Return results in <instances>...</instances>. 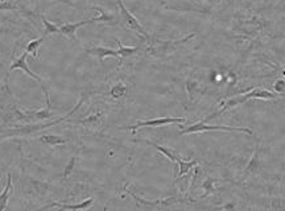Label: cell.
<instances>
[{"label": "cell", "mask_w": 285, "mask_h": 211, "mask_svg": "<svg viewBox=\"0 0 285 211\" xmlns=\"http://www.w3.org/2000/svg\"><path fill=\"white\" fill-rule=\"evenodd\" d=\"M85 99L86 97H82L78 101V103L74 106V108L70 110L65 116H62V118H58L57 120H53V122H49V123L45 124H28V126H20V127L16 128H5V129H0V136L3 137H15V136H31L33 133L39 131H44V129H48L49 127H53V126H56V124H61L64 122H66L67 119L73 116V115L79 110V107L84 105Z\"/></svg>", "instance_id": "obj_1"}, {"label": "cell", "mask_w": 285, "mask_h": 211, "mask_svg": "<svg viewBox=\"0 0 285 211\" xmlns=\"http://www.w3.org/2000/svg\"><path fill=\"white\" fill-rule=\"evenodd\" d=\"M277 95H275L273 92L268 91V90H263V88H254V90H251L250 92H246V94H243V95H237V97L230 98L228 101L224 102L223 107L220 108L219 111H217L214 114H211L210 116H207L203 122H207V120H210V119L217 118L218 115L223 114L230 108H234V107H237V106H241L243 103H246V102L251 101V99H263V101H273V99H276Z\"/></svg>", "instance_id": "obj_2"}, {"label": "cell", "mask_w": 285, "mask_h": 211, "mask_svg": "<svg viewBox=\"0 0 285 211\" xmlns=\"http://www.w3.org/2000/svg\"><path fill=\"white\" fill-rule=\"evenodd\" d=\"M94 8L101 13V16L88 19V20H81V21L77 22H65V24L60 25V35L66 36V37H69L70 40H73L74 42H78V39H77V29L81 28V26L88 25V24H95V22H110V24H114L115 20L114 15L106 12V9L101 8V7H94Z\"/></svg>", "instance_id": "obj_3"}, {"label": "cell", "mask_w": 285, "mask_h": 211, "mask_svg": "<svg viewBox=\"0 0 285 211\" xmlns=\"http://www.w3.org/2000/svg\"><path fill=\"white\" fill-rule=\"evenodd\" d=\"M193 37H196V33L188 35L186 37L181 40H168V41L156 40L154 42H149L148 48H147V53L154 58H165L173 54L175 52H177L181 45L190 41Z\"/></svg>", "instance_id": "obj_4"}, {"label": "cell", "mask_w": 285, "mask_h": 211, "mask_svg": "<svg viewBox=\"0 0 285 211\" xmlns=\"http://www.w3.org/2000/svg\"><path fill=\"white\" fill-rule=\"evenodd\" d=\"M118 7L119 13H120V21L123 22L124 25L127 26L130 31L135 32L137 36H140L141 39H144L149 44V42H151V36H149V33L145 31V28L139 22V20L128 11L127 7L124 5V3L122 0H118Z\"/></svg>", "instance_id": "obj_5"}, {"label": "cell", "mask_w": 285, "mask_h": 211, "mask_svg": "<svg viewBox=\"0 0 285 211\" xmlns=\"http://www.w3.org/2000/svg\"><path fill=\"white\" fill-rule=\"evenodd\" d=\"M28 56H29V53L28 52H24L20 56V57H18L16 60H13V62L11 63V66H9V71H13V70H22L24 73H25L28 77H31V78H33L37 82V84H40V88H41V91L44 92L45 95V101H46V106H49V107H52V105H50V98H49V91L48 88L45 87V84H44V79L41 78L40 75H37L36 73H33V71L29 69V66H28V63H26V58H28Z\"/></svg>", "instance_id": "obj_6"}, {"label": "cell", "mask_w": 285, "mask_h": 211, "mask_svg": "<svg viewBox=\"0 0 285 211\" xmlns=\"http://www.w3.org/2000/svg\"><path fill=\"white\" fill-rule=\"evenodd\" d=\"M209 131H226V132H243L252 135L254 132L250 128L246 127H230V126H207L206 122H198L196 124L189 126L185 129L180 132L181 135H188V133H198V132H209Z\"/></svg>", "instance_id": "obj_7"}, {"label": "cell", "mask_w": 285, "mask_h": 211, "mask_svg": "<svg viewBox=\"0 0 285 211\" xmlns=\"http://www.w3.org/2000/svg\"><path fill=\"white\" fill-rule=\"evenodd\" d=\"M186 122L185 118H171V116H165V118H157L151 119V120H143V122H137L136 124H132L128 127H123L124 129H131V131H136L139 128H157L162 127V126H168V124H184Z\"/></svg>", "instance_id": "obj_8"}, {"label": "cell", "mask_w": 285, "mask_h": 211, "mask_svg": "<svg viewBox=\"0 0 285 211\" xmlns=\"http://www.w3.org/2000/svg\"><path fill=\"white\" fill-rule=\"evenodd\" d=\"M128 195H131L133 199H135V203H136L137 209L140 210H153V209H158L161 206H168L169 203H172L173 201H175V198H167V199H156V201H147L144 198L139 197L137 194H135L133 191H131L130 189H126Z\"/></svg>", "instance_id": "obj_9"}, {"label": "cell", "mask_w": 285, "mask_h": 211, "mask_svg": "<svg viewBox=\"0 0 285 211\" xmlns=\"http://www.w3.org/2000/svg\"><path fill=\"white\" fill-rule=\"evenodd\" d=\"M94 198H88L79 203H62V202H52L46 206L41 207V210H48V209H58V210H88L92 206Z\"/></svg>", "instance_id": "obj_10"}, {"label": "cell", "mask_w": 285, "mask_h": 211, "mask_svg": "<svg viewBox=\"0 0 285 211\" xmlns=\"http://www.w3.org/2000/svg\"><path fill=\"white\" fill-rule=\"evenodd\" d=\"M106 123V114L105 112H97L86 116L85 119H81L78 122H75V124H81L88 129H99L105 126Z\"/></svg>", "instance_id": "obj_11"}, {"label": "cell", "mask_w": 285, "mask_h": 211, "mask_svg": "<svg viewBox=\"0 0 285 211\" xmlns=\"http://www.w3.org/2000/svg\"><path fill=\"white\" fill-rule=\"evenodd\" d=\"M86 53L90 54V56L97 57L101 63H103V61H105L107 57H114L120 60L118 50H114V49L110 48H105V46H91V48L86 49Z\"/></svg>", "instance_id": "obj_12"}, {"label": "cell", "mask_w": 285, "mask_h": 211, "mask_svg": "<svg viewBox=\"0 0 285 211\" xmlns=\"http://www.w3.org/2000/svg\"><path fill=\"white\" fill-rule=\"evenodd\" d=\"M39 141L41 144L49 145V147H61L67 143V140L61 135H41L39 136Z\"/></svg>", "instance_id": "obj_13"}, {"label": "cell", "mask_w": 285, "mask_h": 211, "mask_svg": "<svg viewBox=\"0 0 285 211\" xmlns=\"http://www.w3.org/2000/svg\"><path fill=\"white\" fill-rule=\"evenodd\" d=\"M145 143H147L148 145H151V147H153L154 149L158 150V152H161L165 157L169 158V160L173 161V163H177V161L181 158L180 156H178V153H177L175 150L172 149V148H168V147H164V145L156 144V143H152V141H149V140H145Z\"/></svg>", "instance_id": "obj_14"}, {"label": "cell", "mask_w": 285, "mask_h": 211, "mask_svg": "<svg viewBox=\"0 0 285 211\" xmlns=\"http://www.w3.org/2000/svg\"><path fill=\"white\" fill-rule=\"evenodd\" d=\"M11 191H12V174L8 173V176H7V184H5L3 191L0 193V211H3L7 209Z\"/></svg>", "instance_id": "obj_15"}, {"label": "cell", "mask_w": 285, "mask_h": 211, "mask_svg": "<svg viewBox=\"0 0 285 211\" xmlns=\"http://www.w3.org/2000/svg\"><path fill=\"white\" fill-rule=\"evenodd\" d=\"M175 164L178 165V173H177V176H175L177 180L181 178L182 176H185V174L190 173L192 169H194V168L198 165L197 160H190V161H188V160H182V158H180Z\"/></svg>", "instance_id": "obj_16"}, {"label": "cell", "mask_w": 285, "mask_h": 211, "mask_svg": "<svg viewBox=\"0 0 285 211\" xmlns=\"http://www.w3.org/2000/svg\"><path fill=\"white\" fill-rule=\"evenodd\" d=\"M260 158H259V148L256 147V149L254 152V156L251 157L250 163L246 167V170H244V176H248V174H256L260 169Z\"/></svg>", "instance_id": "obj_17"}, {"label": "cell", "mask_w": 285, "mask_h": 211, "mask_svg": "<svg viewBox=\"0 0 285 211\" xmlns=\"http://www.w3.org/2000/svg\"><path fill=\"white\" fill-rule=\"evenodd\" d=\"M115 41H116V44H118L119 46L118 53L119 57H120V61H122V58H128L132 57V56H135V54L140 50L139 46H124V45L122 44V41L119 39H115Z\"/></svg>", "instance_id": "obj_18"}, {"label": "cell", "mask_w": 285, "mask_h": 211, "mask_svg": "<svg viewBox=\"0 0 285 211\" xmlns=\"http://www.w3.org/2000/svg\"><path fill=\"white\" fill-rule=\"evenodd\" d=\"M186 91H188L189 99L192 102L197 101L202 94L199 84H198L196 81H193V79H188V81H186Z\"/></svg>", "instance_id": "obj_19"}, {"label": "cell", "mask_w": 285, "mask_h": 211, "mask_svg": "<svg viewBox=\"0 0 285 211\" xmlns=\"http://www.w3.org/2000/svg\"><path fill=\"white\" fill-rule=\"evenodd\" d=\"M128 92V87L127 84H123V82H118V84H115L112 87L110 88V91H109V95H110L112 99H122L127 95Z\"/></svg>", "instance_id": "obj_20"}, {"label": "cell", "mask_w": 285, "mask_h": 211, "mask_svg": "<svg viewBox=\"0 0 285 211\" xmlns=\"http://www.w3.org/2000/svg\"><path fill=\"white\" fill-rule=\"evenodd\" d=\"M44 40H45V36L43 35V36H40V37H37V39L29 41L25 46V52H28L31 56L37 58V56H39V49H40V46L43 45V42H44Z\"/></svg>", "instance_id": "obj_21"}, {"label": "cell", "mask_w": 285, "mask_h": 211, "mask_svg": "<svg viewBox=\"0 0 285 211\" xmlns=\"http://www.w3.org/2000/svg\"><path fill=\"white\" fill-rule=\"evenodd\" d=\"M41 20L44 22V36L46 37L48 35H60V25L54 24V22L49 21L48 19L45 18L44 15H41Z\"/></svg>", "instance_id": "obj_22"}, {"label": "cell", "mask_w": 285, "mask_h": 211, "mask_svg": "<svg viewBox=\"0 0 285 211\" xmlns=\"http://www.w3.org/2000/svg\"><path fill=\"white\" fill-rule=\"evenodd\" d=\"M32 186H33V190L36 193L40 194V195H45L48 194L52 189V186L49 184H45L43 181H37V180H32Z\"/></svg>", "instance_id": "obj_23"}, {"label": "cell", "mask_w": 285, "mask_h": 211, "mask_svg": "<svg viewBox=\"0 0 285 211\" xmlns=\"http://www.w3.org/2000/svg\"><path fill=\"white\" fill-rule=\"evenodd\" d=\"M75 165H77V156L73 154V156L69 158V161L66 163L65 168H64V171H62V177H64L65 180H67V178L71 176V173H73L75 169Z\"/></svg>", "instance_id": "obj_24"}, {"label": "cell", "mask_w": 285, "mask_h": 211, "mask_svg": "<svg viewBox=\"0 0 285 211\" xmlns=\"http://www.w3.org/2000/svg\"><path fill=\"white\" fill-rule=\"evenodd\" d=\"M273 88H275V91L277 94H280V95H285V81L284 79H277L275 84H273Z\"/></svg>", "instance_id": "obj_25"}, {"label": "cell", "mask_w": 285, "mask_h": 211, "mask_svg": "<svg viewBox=\"0 0 285 211\" xmlns=\"http://www.w3.org/2000/svg\"><path fill=\"white\" fill-rule=\"evenodd\" d=\"M215 1H220V0H215Z\"/></svg>", "instance_id": "obj_26"}]
</instances>
